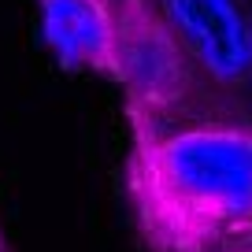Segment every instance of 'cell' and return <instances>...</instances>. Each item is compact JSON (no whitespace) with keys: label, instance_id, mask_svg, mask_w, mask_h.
<instances>
[{"label":"cell","instance_id":"3","mask_svg":"<svg viewBox=\"0 0 252 252\" xmlns=\"http://www.w3.org/2000/svg\"><path fill=\"white\" fill-rule=\"evenodd\" d=\"M111 71L145 104H167L178 100L189 86V56L163 23H156L141 8H130L115 19Z\"/></svg>","mask_w":252,"mask_h":252},{"label":"cell","instance_id":"4","mask_svg":"<svg viewBox=\"0 0 252 252\" xmlns=\"http://www.w3.org/2000/svg\"><path fill=\"white\" fill-rule=\"evenodd\" d=\"M41 33L67 67L111 71L115 63V15L100 0H41Z\"/></svg>","mask_w":252,"mask_h":252},{"label":"cell","instance_id":"1","mask_svg":"<svg viewBox=\"0 0 252 252\" xmlns=\"http://www.w3.org/2000/svg\"><path fill=\"white\" fill-rule=\"evenodd\" d=\"M137 200L156 237L178 249L252 230V130L193 126L145 145Z\"/></svg>","mask_w":252,"mask_h":252},{"label":"cell","instance_id":"2","mask_svg":"<svg viewBox=\"0 0 252 252\" xmlns=\"http://www.w3.org/2000/svg\"><path fill=\"white\" fill-rule=\"evenodd\" d=\"M182 52L219 86L252 78V19L237 0H159Z\"/></svg>","mask_w":252,"mask_h":252},{"label":"cell","instance_id":"5","mask_svg":"<svg viewBox=\"0 0 252 252\" xmlns=\"http://www.w3.org/2000/svg\"><path fill=\"white\" fill-rule=\"evenodd\" d=\"M249 19H252V15H249Z\"/></svg>","mask_w":252,"mask_h":252}]
</instances>
